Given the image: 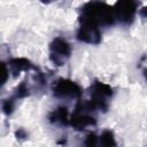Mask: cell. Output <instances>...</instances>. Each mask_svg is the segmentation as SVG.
<instances>
[{
    "instance_id": "1",
    "label": "cell",
    "mask_w": 147,
    "mask_h": 147,
    "mask_svg": "<svg viewBox=\"0 0 147 147\" xmlns=\"http://www.w3.org/2000/svg\"><path fill=\"white\" fill-rule=\"evenodd\" d=\"M79 23H88L100 29L109 28L116 24L113 6L105 0H90L79 9Z\"/></svg>"
},
{
    "instance_id": "2",
    "label": "cell",
    "mask_w": 147,
    "mask_h": 147,
    "mask_svg": "<svg viewBox=\"0 0 147 147\" xmlns=\"http://www.w3.org/2000/svg\"><path fill=\"white\" fill-rule=\"evenodd\" d=\"M90 99L80 102L91 111L107 113L109 109V102L114 95V88L103 82L94 80L88 87Z\"/></svg>"
},
{
    "instance_id": "3",
    "label": "cell",
    "mask_w": 147,
    "mask_h": 147,
    "mask_svg": "<svg viewBox=\"0 0 147 147\" xmlns=\"http://www.w3.org/2000/svg\"><path fill=\"white\" fill-rule=\"evenodd\" d=\"M52 92L60 100H80L83 88L76 82L69 78H59L52 84Z\"/></svg>"
},
{
    "instance_id": "4",
    "label": "cell",
    "mask_w": 147,
    "mask_h": 147,
    "mask_svg": "<svg viewBox=\"0 0 147 147\" xmlns=\"http://www.w3.org/2000/svg\"><path fill=\"white\" fill-rule=\"evenodd\" d=\"M72 53V47L68 40L62 37H55L48 46V57L49 61L55 67L64 65L70 59Z\"/></svg>"
},
{
    "instance_id": "5",
    "label": "cell",
    "mask_w": 147,
    "mask_h": 147,
    "mask_svg": "<svg viewBox=\"0 0 147 147\" xmlns=\"http://www.w3.org/2000/svg\"><path fill=\"white\" fill-rule=\"evenodd\" d=\"M138 6V0H117L113 6L116 23H119L123 26H130L134 22Z\"/></svg>"
},
{
    "instance_id": "6",
    "label": "cell",
    "mask_w": 147,
    "mask_h": 147,
    "mask_svg": "<svg viewBox=\"0 0 147 147\" xmlns=\"http://www.w3.org/2000/svg\"><path fill=\"white\" fill-rule=\"evenodd\" d=\"M94 114L95 113L88 110L80 100H78L74 113L70 115L69 125H71L76 131H84L90 126H94L96 124V117Z\"/></svg>"
},
{
    "instance_id": "7",
    "label": "cell",
    "mask_w": 147,
    "mask_h": 147,
    "mask_svg": "<svg viewBox=\"0 0 147 147\" xmlns=\"http://www.w3.org/2000/svg\"><path fill=\"white\" fill-rule=\"evenodd\" d=\"M77 40L90 44V45H99L102 40V31L100 28L88 24V23H79V28L76 34Z\"/></svg>"
},
{
    "instance_id": "8",
    "label": "cell",
    "mask_w": 147,
    "mask_h": 147,
    "mask_svg": "<svg viewBox=\"0 0 147 147\" xmlns=\"http://www.w3.org/2000/svg\"><path fill=\"white\" fill-rule=\"evenodd\" d=\"M7 65H8L9 72L11 74V76L14 78L17 77L23 71L28 72V71H31V70H38L39 69L37 65H34L26 57H13L8 61Z\"/></svg>"
},
{
    "instance_id": "9",
    "label": "cell",
    "mask_w": 147,
    "mask_h": 147,
    "mask_svg": "<svg viewBox=\"0 0 147 147\" xmlns=\"http://www.w3.org/2000/svg\"><path fill=\"white\" fill-rule=\"evenodd\" d=\"M48 122L56 126H67L70 123L69 110L65 106H57L48 114Z\"/></svg>"
},
{
    "instance_id": "10",
    "label": "cell",
    "mask_w": 147,
    "mask_h": 147,
    "mask_svg": "<svg viewBox=\"0 0 147 147\" xmlns=\"http://www.w3.org/2000/svg\"><path fill=\"white\" fill-rule=\"evenodd\" d=\"M30 94H31V87H30V85L26 83V79H24V80H22V82L16 86V88L14 90L13 96H14L16 100H21V99L28 98Z\"/></svg>"
},
{
    "instance_id": "11",
    "label": "cell",
    "mask_w": 147,
    "mask_h": 147,
    "mask_svg": "<svg viewBox=\"0 0 147 147\" xmlns=\"http://www.w3.org/2000/svg\"><path fill=\"white\" fill-rule=\"evenodd\" d=\"M99 145H100V146H105V147L117 146V142H116V140H115L114 132L110 131V130H105V131H102V133L99 136Z\"/></svg>"
},
{
    "instance_id": "12",
    "label": "cell",
    "mask_w": 147,
    "mask_h": 147,
    "mask_svg": "<svg viewBox=\"0 0 147 147\" xmlns=\"http://www.w3.org/2000/svg\"><path fill=\"white\" fill-rule=\"evenodd\" d=\"M16 101H17V100H16L13 95L8 96L7 99H5V100L2 101L1 108H2V113H3L6 116H10V115L14 113L15 107H16Z\"/></svg>"
},
{
    "instance_id": "13",
    "label": "cell",
    "mask_w": 147,
    "mask_h": 147,
    "mask_svg": "<svg viewBox=\"0 0 147 147\" xmlns=\"http://www.w3.org/2000/svg\"><path fill=\"white\" fill-rule=\"evenodd\" d=\"M84 145H85V146H88V147H92V146H96V145H99V137H98L94 132H90V133L85 137Z\"/></svg>"
},
{
    "instance_id": "14",
    "label": "cell",
    "mask_w": 147,
    "mask_h": 147,
    "mask_svg": "<svg viewBox=\"0 0 147 147\" xmlns=\"http://www.w3.org/2000/svg\"><path fill=\"white\" fill-rule=\"evenodd\" d=\"M28 137H29V133H28L26 130L23 129V127H20V129H17V130L15 131V138H16L17 140H20V141L28 139Z\"/></svg>"
},
{
    "instance_id": "15",
    "label": "cell",
    "mask_w": 147,
    "mask_h": 147,
    "mask_svg": "<svg viewBox=\"0 0 147 147\" xmlns=\"http://www.w3.org/2000/svg\"><path fill=\"white\" fill-rule=\"evenodd\" d=\"M9 69H8V65L6 64V63H3V75H5V77H3V79H2V85H5L6 84V82H7V79H8V76H9Z\"/></svg>"
},
{
    "instance_id": "16",
    "label": "cell",
    "mask_w": 147,
    "mask_h": 147,
    "mask_svg": "<svg viewBox=\"0 0 147 147\" xmlns=\"http://www.w3.org/2000/svg\"><path fill=\"white\" fill-rule=\"evenodd\" d=\"M138 15H139L140 17H142V18H147V6H145V7H142L141 9H139Z\"/></svg>"
},
{
    "instance_id": "17",
    "label": "cell",
    "mask_w": 147,
    "mask_h": 147,
    "mask_svg": "<svg viewBox=\"0 0 147 147\" xmlns=\"http://www.w3.org/2000/svg\"><path fill=\"white\" fill-rule=\"evenodd\" d=\"M142 75H144V77H145V80L147 82V69H144V70H142Z\"/></svg>"
},
{
    "instance_id": "18",
    "label": "cell",
    "mask_w": 147,
    "mask_h": 147,
    "mask_svg": "<svg viewBox=\"0 0 147 147\" xmlns=\"http://www.w3.org/2000/svg\"><path fill=\"white\" fill-rule=\"evenodd\" d=\"M39 1L42 3H51L52 1H56V0H39Z\"/></svg>"
}]
</instances>
